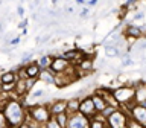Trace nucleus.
<instances>
[{
  "label": "nucleus",
  "mask_w": 146,
  "mask_h": 128,
  "mask_svg": "<svg viewBox=\"0 0 146 128\" xmlns=\"http://www.w3.org/2000/svg\"><path fill=\"white\" fill-rule=\"evenodd\" d=\"M90 122H91V119L85 117L81 113H76V114H72L68 117L67 128H90Z\"/></svg>",
  "instance_id": "5"
},
{
  "label": "nucleus",
  "mask_w": 146,
  "mask_h": 128,
  "mask_svg": "<svg viewBox=\"0 0 146 128\" xmlns=\"http://www.w3.org/2000/svg\"><path fill=\"white\" fill-rule=\"evenodd\" d=\"M49 110L52 117L58 116V114L67 113V99H55L53 102L49 104Z\"/></svg>",
  "instance_id": "7"
},
{
  "label": "nucleus",
  "mask_w": 146,
  "mask_h": 128,
  "mask_svg": "<svg viewBox=\"0 0 146 128\" xmlns=\"http://www.w3.org/2000/svg\"><path fill=\"white\" fill-rule=\"evenodd\" d=\"M73 66L70 63L67 61V59H64L61 55L56 58H53V63H52V67H50V70H52L55 75H59V73H64V72H67V70H70Z\"/></svg>",
  "instance_id": "6"
},
{
  "label": "nucleus",
  "mask_w": 146,
  "mask_h": 128,
  "mask_svg": "<svg viewBox=\"0 0 146 128\" xmlns=\"http://www.w3.org/2000/svg\"><path fill=\"white\" fill-rule=\"evenodd\" d=\"M66 12H68V14H73V12H75V9H73L72 6H67V9H66Z\"/></svg>",
  "instance_id": "29"
},
{
  "label": "nucleus",
  "mask_w": 146,
  "mask_h": 128,
  "mask_svg": "<svg viewBox=\"0 0 146 128\" xmlns=\"http://www.w3.org/2000/svg\"><path fill=\"white\" fill-rule=\"evenodd\" d=\"M25 70H26V75H27V78H29V79H36V81H38L41 72H43V70L40 69V66L36 64V61L31 63L29 66H26Z\"/></svg>",
  "instance_id": "10"
},
{
  "label": "nucleus",
  "mask_w": 146,
  "mask_h": 128,
  "mask_svg": "<svg viewBox=\"0 0 146 128\" xmlns=\"http://www.w3.org/2000/svg\"><path fill=\"white\" fill-rule=\"evenodd\" d=\"M96 5H98V2H96V0H88V2L85 3V6H87V8H93V6H96Z\"/></svg>",
  "instance_id": "24"
},
{
  "label": "nucleus",
  "mask_w": 146,
  "mask_h": 128,
  "mask_svg": "<svg viewBox=\"0 0 146 128\" xmlns=\"http://www.w3.org/2000/svg\"><path fill=\"white\" fill-rule=\"evenodd\" d=\"M91 98H93V102H94V107H96V111H98V114H100L105 108L108 107V102L102 98V96L93 93V95H91Z\"/></svg>",
  "instance_id": "12"
},
{
  "label": "nucleus",
  "mask_w": 146,
  "mask_h": 128,
  "mask_svg": "<svg viewBox=\"0 0 146 128\" xmlns=\"http://www.w3.org/2000/svg\"><path fill=\"white\" fill-rule=\"evenodd\" d=\"M55 73L50 70V69H47V70H43L41 72V75L38 78V81H43L44 84H55Z\"/></svg>",
  "instance_id": "15"
},
{
  "label": "nucleus",
  "mask_w": 146,
  "mask_h": 128,
  "mask_svg": "<svg viewBox=\"0 0 146 128\" xmlns=\"http://www.w3.org/2000/svg\"><path fill=\"white\" fill-rule=\"evenodd\" d=\"M145 18V12H135L134 15H132V23L137 21V20H143Z\"/></svg>",
  "instance_id": "21"
},
{
  "label": "nucleus",
  "mask_w": 146,
  "mask_h": 128,
  "mask_svg": "<svg viewBox=\"0 0 146 128\" xmlns=\"http://www.w3.org/2000/svg\"><path fill=\"white\" fill-rule=\"evenodd\" d=\"M79 113L84 114V116L88 117V119H93L96 114H98L91 95H88V96H82V98H81V108H79Z\"/></svg>",
  "instance_id": "4"
},
{
  "label": "nucleus",
  "mask_w": 146,
  "mask_h": 128,
  "mask_svg": "<svg viewBox=\"0 0 146 128\" xmlns=\"http://www.w3.org/2000/svg\"><path fill=\"white\" fill-rule=\"evenodd\" d=\"M26 110H27V116L38 127H46L52 121V114H50L47 104H34V105H29Z\"/></svg>",
  "instance_id": "2"
},
{
  "label": "nucleus",
  "mask_w": 146,
  "mask_h": 128,
  "mask_svg": "<svg viewBox=\"0 0 146 128\" xmlns=\"http://www.w3.org/2000/svg\"><path fill=\"white\" fill-rule=\"evenodd\" d=\"M44 128H61V127H59L58 123H56V121H55V119L52 117V121H50V122L47 123V125L44 127Z\"/></svg>",
  "instance_id": "22"
},
{
  "label": "nucleus",
  "mask_w": 146,
  "mask_h": 128,
  "mask_svg": "<svg viewBox=\"0 0 146 128\" xmlns=\"http://www.w3.org/2000/svg\"><path fill=\"white\" fill-rule=\"evenodd\" d=\"M18 43H20V37H15L14 40H9V44L11 46H17Z\"/></svg>",
  "instance_id": "25"
},
{
  "label": "nucleus",
  "mask_w": 146,
  "mask_h": 128,
  "mask_svg": "<svg viewBox=\"0 0 146 128\" xmlns=\"http://www.w3.org/2000/svg\"><path fill=\"white\" fill-rule=\"evenodd\" d=\"M88 12H90V9L85 6L84 9H82V12H81V17H87V15H88Z\"/></svg>",
  "instance_id": "26"
},
{
  "label": "nucleus",
  "mask_w": 146,
  "mask_h": 128,
  "mask_svg": "<svg viewBox=\"0 0 146 128\" xmlns=\"http://www.w3.org/2000/svg\"><path fill=\"white\" fill-rule=\"evenodd\" d=\"M17 14L20 17H25V8L21 6V5H18V8H17Z\"/></svg>",
  "instance_id": "23"
},
{
  "label": "nucleus",
  "mask_w": 146,
  "mask_h": 128,
  "mask_svg": "<svg viewBox=\"0 0 146 128\" xmlns=\"http://www.w3.org/2000/svg\"><path fill=\"white\" fill-rule=\"evenodd\" d=\"M36 128H44V127H36Z\"/></svg>",
  "instance_id": "30"
},
{
  "label": "nucleus",
  "mask_w": 146,
  "mask_h": 128,
  "mask_svg": "<svg viewBox=\"0 0 146 128\" xmlns=\"http://www.w3.org/2000/svg\"><path fill=\"white\" fill-rule=\"evenodd\" d=\"M128 119H129V116H128L122 108H119L116 113H113L111 116L108 117L107 125H108V128H126Z\"/></svg>",
  "instance_id": "3"
},
{
  "label": "nucleus",
  "mask_w": 146,
  "mask_h": 128,
  "mask_svg": "<svg viewBox=\"0 0 146 128\" xmlns=\"http://www.w3.org/2000/svg\"><path fill=\"white\" fill-rule=\"evenodd\" d=\"M129 117H132L134 121H137L139 123H141L143 127H146V108L145 107L135 104L134 107H132V110H131Z\"/></svg>",
  "instance_id": "8"
},
{
  "label": "nucleus",
  "mask_w": 146,
  "mask_h": 128,
  "mask_svg": "<svg viewBox=\"0 0 146 128\" xmlns=\"http://www.w3.org/2000/svg\"><path fill=\"white\" fill-rule=\"evenodd\" d=\"M20 128H36V127H34V125H31V123H27V122H25V123H23V125H21Z\"/></svg>",
  "instance_id": "28"
},
{
  "label": "nucleus",
  "mask_w": 146,
  "mask_h": 128,
  "mask_svg": "<svg viewBox=\"0 0 146 128\" xmlns=\"http://www.w3.org/2000/svg\"><path fill=\"white\" fill-rule=\"evenodd\" d=\"M27 110L21 104L20 99H9L6 107L3 108L2 116L5 119V125L8 128H20L26 121Z\"/></svg>",
  "instance_id": "1"
},
{
  "label": "nucleus",
  "mask_w": 146,
  "mask_h": 128,
  "mask_svg": "<svg viewBox=\"0 0 146 128\" xmlns=\"http://www.w3.org/2000/svg\"><path fill=\"white\" fill-rule=\"evenodd\" d=\"M119 108H120V107H117V105H108V107L105 108V110H104V111L100 113V114H102V116H104V117H105V119H107V121H108V117L111 116L113 113H116Z\"/></svg>",
  "instance_id": "18"
},
{
  "label": "nucleus",
  "mask_w": 146,
  "mask_h": 128,
  "mask_svg": "<svg viewBox=\"0 0 146 128\" xmlns=\"http://www.w3.org/2000/svg\"><path fill=\"white\" fill-rule=\"evenodd\" d=\"M79 108H81V98L72 96V98L67 99V113H68V116L79 113Z\"/></svg>",
  "instance_id": "9"
},
{
  "label": "nucleus",
  "mask_w": 146,
  "mask_h": 128,
  "mask_svg": "<svg viewBox=\"0 0 146 128\" xmlns=\"http://www.w3.org/2000/svg\"><path fill=\"white\" fill-rule=\"evenodd\" d=\"M52 63H53V58L50 57L49 53L41 55L40 58H36V64L40 66L41 70H47V69H50V67H52Z\"/></svg>",
  "instance_id": "13"
},
{
  "label": "nucleus",
  "mask_w": 146,
  "mask_h": 128,
  "mask_svg": "<svg viewBox=\"0 0 146 128\" xmlns=\"http://www.w3.org/2000/svg\"><path fill=\"white\" fill-rule=\"evenodd\" d=\"M26 25H27V18H25V20H21L20 23H18V27H25L26 29Z\"/></svg>",
  "instance_id": "27"
},
{
  "label": "nucleus",
  "mask_w": 146,
  "mask_h": 128,
  "mask_svg": "<svg viewBox=\"0 0 146 128\" xmlns=\"http://www.w3.org/2000/svg\"><path fill=\"white\" fill-rule=\"evenodd\" d=\"M90 128H108L107 119H105L102 114H96L90 122Z\"/></svg>",
  "instance_id": "14"
},
{
  "label": "nucleus",
  "mask_w": 146,
  "mask_h": 128,
  "mask_svg": "<svg viewBox=\"0 0 146 128\" xmlns=\"http://www.w3.org/2000/svg\"><path fill=\"white\" fill-rule=\"evenodd\" d=\"M18 76L14 70H6L3 75H0V84H17Z\"/></svg>",
  "instance_id": "11"
},
{
  "label": "nucleus",
  "mask_w": 146,
  "mask_h": 128,
  "mask_svg": "<svg viewBox=\"0 0 146 128\" xmlns=\"http://www.w3.org/2000/svg\"><path fill=\"white\" fill-rule=\"evenodd\" d=\"M43 95H46V90H43V89H38V90H32V93H31V98L34 99V101H36L38 98H41Z\"/></svg>",
  "instance_id": "20"
},
{
  "label": "nucleus",
  "mask_w": 146,
  "mask_h": 128,
  "mask_svg": "<svg viewBox=\"0 0 146 128\" xmlns=\"http://www.w3.org/2000/svg\"><path fill=\"white\" fill-rule=\"evenodd\" d=\"M105 55H107L108 58H116V57H120V50L117 47H114V46H107L105 44Z\"/></svg>",
  "instance_id": "17"
},
{
  "label": "nucleus",
  "mask_w": 146,
  "mask_h": 128,
  "mask_svg": "<svg viewBox=\"0 0 146 128\" xmlns=\"http://www.w3.org/2000/svg\"><path fill=\"white\" fill-rule=\"evenodd\" d=\"M68 113H62V114H58V116H55L53 119L56 121V123L61 128H67V125H68Z\"/></svg>",
  "instance_id": "16"
},
{
  "label": "nucleus",
  "mask_w": 146,
  "mask_h": 128,
  "mask_svg": "<svg viewBox=\"0 0 146 128\" xmlns=\"http://www.w3.org/2000/svg\"><path fill=\"white\" fill-rule=\"evenodd\" d=\"M126 128H146V127H143L141 123H139L137 121H134L132 117H129V119H128V122H126Z\"/></svg>",
  "instance_id": "19"
}]
</instances>
